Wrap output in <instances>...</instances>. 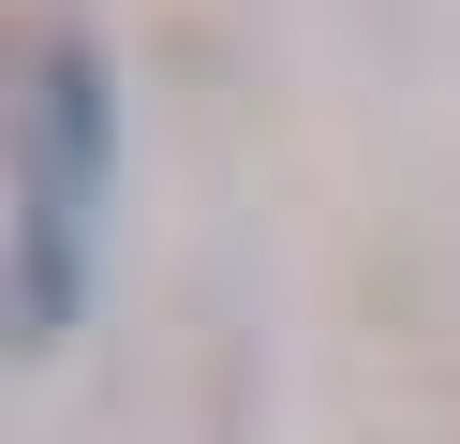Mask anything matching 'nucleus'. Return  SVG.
<instances>
[{"mask_svg":"<svg viewBox=\"0 0 460 444\" xmlns=\"http://www.w3.org/2000/svg\"><path fill=\"white\" fill-rule=\"evenodd\" d=\"M15 178H31V193H60L75 222H104V193H119V89H104V59H90V45H45V59H31Z\"/></svg>","mask_w":460,"mask_h":444,"instance_id":"obj_1","label":"nucleus"},{"mask_svg":"<svg viewBox=\"0 0 460 444\" xmlns=\"http://www.w3.org/2000/svg\"><path fill=\"white\" fill-rule=\"evenodd\" d=\"M75 311H90V222L15 178V341H31V355L75 341Z\"/></svg>","mask_w":460,"mask_h":444,"instance_id":"obj_2","label":"nucleus"}]
</instances>
